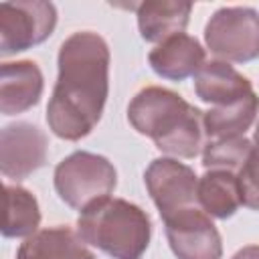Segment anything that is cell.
<instances>
[{"mask_svg": "<svg viewBox=\"0 0 259 259\" xmlns=\"http://www.w3.org/2000/svg\"><path fill=\"white\" fill-rule=\"evenodd\" d=\"M45 87L42 73L34 61L2 63L0 67V111L16 115L40 101Z\"/></svg>", "mask_w": 259, "mask_h": 259, "instance_id": "8fae6325", "label": "cell"}, {"mask_svg": "<svg viewBox=\"0 0 259 259\" xmlns=\"http://www.w3.org/2000/svg\"><path fill=\"white\" fill-rule=\"evenodd\" d=\"M16 259H95V255L77 231L57 225L26 237Z\"/></svg>", "mask_w": 259, "mask_h": 259, "instance_id": "4fadbf2b", "label": "cell"}, {"mask_svg": "<svg viewBox=\"0 0 259 259\" xmlns=\"http://www.w3.org/2000/svg\"><path fill=\"white\" fill-rule=\"evenodd\" d=\"M138 16V28L144 40L162 42L178 32H184L192 4L190 2H172V0H148L134 6Z\"/></svg>", "mask_w": 259, "mask_h": 259, "instance_id": "5bb4252c", "label": "cell"}, {"mask_svg": "<svg viewBox=\"0 0 259 259\" xmlns=\"http://www.w3.org/2000/svg\"><path fill=\"white\" fill-rule=\"evenodd\" d=\"M57 65L47 123L57 138L77 142L101 119L109 93V47L97 32H73L61 45Z\"/></svg>", "mask_w": 259, "mask_h": 259, "instance_id": "6da1fadb", "label": "cell"}, {"mask_svg": "<svg viewBox=\"0 0 259 259\" xmlns=\"http://www.w3.org/2000/svg\"><path fill=\"white\" fill-rule=\"evenodd\" d=\"M146 188L162 219L198 204V176L176 158H156L144 172Z\"/></svg>", "mask_w": 259, "mask_h": 259, "instance_id": "52a82bcc", "label": "cell"}, {"mask_svg": "<svg viewBox=\"0 0 259 259\" xmlns=\"http://www.w3.org/2000/svg\"><path fill=\"white\" fill-rule=\"evenodd\" d=\"M127 119L164 154L194 158L204 148V113L166 87L138 91L127 105Z\"/></svg>", "mask_w": 259, "mask_h": 259, "instance_id": "7a4b0ae2", "label": "cell"}, {"mask_svg": "<svg viewBox=\"0 0 259 259\" xmlns=\"http://www.w3.org/2000/svg\"><path fill=\"white\" fill-rule=\"evenodd\" d=\"M257 111H259L257 93H251L223 107H212L204 113V132L212 140L245 136V132L255 121Z\"/></svg>", "mask_w": 259, "mask_h": 259, "instance_id": "2e32d148", "label": "cell"}, {"mask_svg": "<svg viewBox=\"0 0 259 259\" xmlns=\"http://www.w3.org/2000/svg\"><path fill=\"white\" fill-rule=\"evenodd\" d=\"M233 259H259V245H247L243 249H239Z\"/></svg>", "mask_w": 259, "mask_h": 259, "instance_id": "ffe728a7", "label": "cell"}, {"mask_svg": "<svg viewBox=\"0 0 259 259\" xmlns=\"http://www.w3.org/2000/svg\"><path fill=\"white\" fill-rule=\"evenodd\" d=\"M6 219L2 227V235L6 239L32 237L40 225V208L38 200L32 192L22 186L6 184Z\"/></svg>", "mask_w": 259, "mask_h": 259, "instance_id": "e0dca14e", "label": "cell"}, {"mask_svg": "<svg viewBox=\"0 0 259 259\" xmlns=\"http://www.w3.org/2000/svg\"><path fill=\"white\" fill-rule=\"evenodd\" d=\"M49 140L28 121L8 123L0 132V170L6 178L24 180L47 164Z\"/></svg>", "mask_w": 259, "mask_h": 259, "instance_id": "9c48e42d", "label": "cell"}, {"mask_svg": "<svg viewBox=\"0 0 259 259\" xmlns=\"http://www.w3.org/2000/svg\"><path fill=\"white\" fill-rule=\"evenodd\" d=\"M77 233L111 259H140L150 245L152 223L138 204L107 196L81 210Z\"/></svg>", "mask_w": 259, "mask_h": 259, "instance_id": "3957f363", "label": "cell"}, {"mask_svg": "<svg viewBox=\"0 0 259 259\" xmlns=\"http://www.w3.org/2000/svg\"><path fill=\"white\" fill-rule=\"evenodd\" d=\"M204 42L225 63H249L259 57V12L251 6L219 8L204 26Z\"/></svg>", "mask_w": 259, "mask_h": 259, "instance_id": "5b68a950", "label": "cell"}, {"mask_svg": "<svg viewBox=\"0 0 259 259\" xmlns=\"http://www.w3.org/2000/svg\"><path fill=\"white\" fill-rule=\"evenodd\" d=\"M164 221L172 253L178 259H221L223 239L210 217L196 206L182 208Z\"/></svg>", "mask_w": 259, "mask_h": 259, "instance_id": "ba28073f", "label": "cell"}, {"mask_svg": "<svg viewBox=\"0 0 259 259\" xmlns=\"http://www.w3.org/2000/svg\"><path fill=\"white\" fill-rule=\"evenodd\" d=\"M194 93L214 107L235 103L253 91L251 81L225 61H206L194 75Z\"/></svg>", "mask_w": 259, "mask_h": 259, "instance_id": "7c38bea8", "label": "cell"}, {"mask_svg": "<svg viewBox=\"0 0 259 259\" xmlns=\"http://www.w3.org/2000/svg\"><path fill=\"white\" fill-rule=\"evenodd\" d=\"M241 202L251 210H259V150L253 146L249 158L237 172Z\"/></svg>", "mask_w": 259, "mask_h": 259, "instance_id": "d6986e66", "label": "cell"}, {"mask_svg": "<svg viewBox=\"0 0 259 259\" xmlns=\"http://www.w3.org/2000/svg\"><path fill=\"white\" fill-rule=\"evenodd\" d=\"M253 144H255V148L259 150V121H257V125H255V134H253Z\"/></svg>", "mask_w": 259, "mask_h": 259, "instance_id": "44dd1931", "label": "cell"}, {"mask_svg": "<svg viewBox=\"0 0 259 259\" xmlns=\"http://www.w3.org/2000/svg\"><path fill=\"white\" fill-rule=\"evenodd\" d=\"M53 182L65 204L75 210H85L115 190L117 172L105 156L77 150L57 164Z\"/></svg>", "mask_w": 259, "mask_h": 259, "instance_id": "277c9868", "label": "cell"}, {"mask_svg": "<svg viewBox=\"0 0 259 259\" xmlns=\"http://www.w3.org/2000/svg\"><path fill=\"white\" fill-rule=\"evenodd\" d=\"M57 26V8L45 0L0 4V55H16L45 42Z\"/></svg>", "mask_w": 259, "mask_h": 259, "instance_id": "8992f818", "label": "cell"}, {"mask_svg": "<svg viewBox=\"0 0 259 259\" xmlns=\"http://www.w3.org/2000/svg\"><path fill=\"white\" fill-rule=\"evenodd\" d=\"M251 150L253 144L245 136L210 140L202 148V166L206 170H229L237 174L249 158Z\"/></svg>", "mask_w": 259, "mask_h": 259, "instance_id": "ac0fdd59", "label": "cell"}, {"mask_svg": "<svg viewBox=\"0 0 259 259\" xmlns=\"http://www.w3.org/2000/svg\"><path fill=\"white\" fill-rule=\"evenodd\" d=\"M148 63L158 77L168 81H184L194 77L206 61L202 45L194 36L178 32L154 47L148 55Z\"/></svg>", "mask_w": 259, "mask_h": 259, "instance_id": "30bf717a", "label": "cell"}, {"mask_svg": "<svg viewBox=\"0 0 259 259\" xmlns=\"http://www.w3.org/2000/svg\"><path fill=\"white\" fill-rule=\"evenodd\" d=\"M196 198L208 217L221 221L231 219L243 204L237 174L229 170H206L198 178Z\"/></svg>", "mask_w": 259, "mask_h": 259, "instance_id": "9a60e30c", "label": "cell"}]
</instances>
